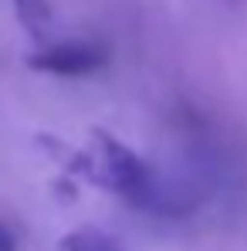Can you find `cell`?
Segmentation results:
<instances>
[{
    "mask_svg": "<svg viewBox=\"0 0 247 251\" xmlns=\"http://www.w3.org/2000/svg\"><path fill=\"white\" fill-rule=\"evenodd\" d=\"M68 153V167L82 173L88 183L122 197L125 204L139 210H156V214H173L176 207V194L169 190L163 176L156 173L153 163H146L139 153H132L122 139H115L105 129H91L88 143L82 150H65Z\"/></svg>",
    "mask_w": 247,
    "mask_h": 251,
    "instance_id": "1",
    "label": "cell"
},
{
    "mask_svg": "<svg viewBox=\"0 0 247 251\" xmlns=\"http://www.w3.org/2000/svg\"><path fill=\"white\" fill-rule=\"evenodd\" d=\"M58 251H125V248L98 227H75L58 241Z\"/></svg>",
    "mask_w": 247,
    "mask_h": 251,
    "instance_id": "3",
    "label": "cell"
},
{
    "mask_svg": "<svg viewBox=\"0 0 247 251\" xmlns=\"http://www.w3.org/2000/svg\"><path fill=\"white\" fill-rule=\"evenodd\" d=\"M109 65V48L98 41H61L27 58V68L61 75V78H82Z\"/></svg>",
    "mask_w": 247,
    "mask_h": 251,
    "instance_id": "2",
    "label": "cell"
},
{
    "mask_svg": "<svg viewBox=\"0 0 247 251\" xmlns=\"http://www.w3.org/2000/svg\"><path fill=\"white\" fill-rule=\"evenodd\" d=\"M0 251H17V238L7 224H0Z\"/></svg>",
    "mask_w": 247,
    "mask_h": 251,
    "instance_id": "5",
    "label": "cell"
},
{
    "mask_svg": "<svg viewBox=\"0 0 247 251\" xmlns=\"http://www.w3.org/2000/svg\"><path fill=\"white\" fill-rule=\"evenodd\" d=\"M14 10H17L21 24L31 34H47V27H51V7L44 0H14Z\"/></svg>",
    "mask_w": 247,
    "mask_h": 251,
    "instance_id": "4",
    "label": "cell"
}]
</instances>
